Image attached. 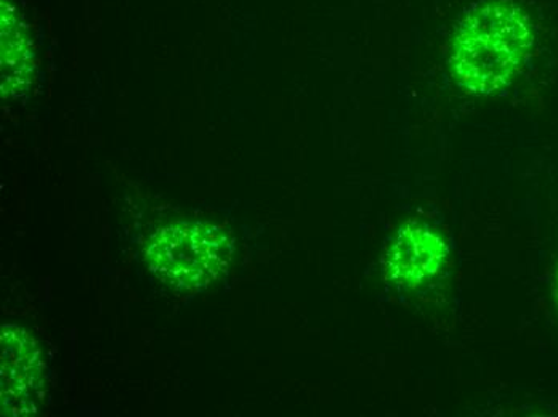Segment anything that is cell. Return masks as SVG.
Instances as JSON below:
<instances>
[{
  "label": "cell",
  "mask_w": 558,
  "mask_h": 417,
  "mask_svg": "<svg viewBox=\"0 0 558 417\" xmlns=\"http://www.w3.org/2000/svg\"><path fill=\"white\" fill-rule=\"evenodd\" d=\"M447 254V244L434 230L407 223L398 230L387 253V277L398 286H421L440 271Z\"/></svg>",
  "instance_id": "obj_3"
},
{
  "label": "cell",
  "mask_w": 558,
  "mask_h": 417,
  "mask_svg": "<svg viewBox=\"0 0 558 417\" xmlns=\"http://www.w3.org/2000/svg\"><path fill=\"white\" fill-rule=\"evenodd\" d=\"M146 256L159 280L175 290L197 291L227 273L231 244L209 223L177 222L153 236Z\"/></svg>",
  "instance_id": "obj_2"
},
{
  "label": "cell",
  "mask_w": 558,
  "mask_h": 417,
  "mask_svg": "<svg viewBox=\"0 0 558 417\" xmlns=\"http://www.w3.org/2000/svg\"><path fill=\"white\" fill-rule=\"evenodd\" d=\"M533 29L529 16L510 0H482L456 30L451 63L469 91L501 90L529 56Z\"/></svg>",
  "instance_id": "obj_1"
},
{
  "label": "cell",
  "mask_w": 558,
  "mask_h": 417,
  "mask_svg": "<svg viewBox=\"0 0 558 417\" xmlns=\"http://www.w3.org/2000/svg\"><path fill=\"white\" fill-rule=\"evenodd\" d=\"M556 298L558 304V270H557V277H556Z\"/></svg>",
  "instance_id": "obj_4"
}]
</instances>
